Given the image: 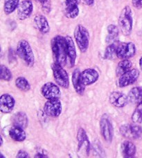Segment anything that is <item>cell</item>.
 <instances>
[{
	"instance_id": "obj_12",
	"label": "cell",
	"mask_w": 142,
	"mask_h": 158,
	"mask_svg": "<svg viewBox=\"0 0 142 158\" xmlns=\"http://www.w3.org/2000/svg\"><path fill=\"white\" fill-rule=\"evenodd\" d=\"M139 75L140 73L137 69H131L129 71L125 73L119 77L118 80L119 86L124 88L133 84L139 79Z\"/></svg>"
},
{
	"instance_id": "obj_22",
	"label": "cell",
	"mask_w": 142,
	"mask_h": 158,
	"mask_svg": "<svg viewBox=\"0 0 142 158\" xmlns=\"http://www.w3.org/2000/svg\"><path fill=\"white\" fill-rule=\"evenodd\" d=\"M128 102L133 105H138L142 101V88L136 86L130 90L128 94Z\"/></svg>"
},
{
	"instance_id": "obj_2",
	"label": "cell",
	"mask_w": 142,
	"mask_h": 158,
	"mask_svg": "<svg viewBox=\"0 0 142 158\" xmlns=\"http://www.w3.org/2000/svg\"><path fill=\"white\" fill-rule=\"evenodd\" d=\"M119 26L122 34L129 36L132 33L133 27L132 12L129 6H125L122 9L119 17Z\"/></svg>"
},
{
	"instance_id": "obj_6",
	"label": "cell",
	"mask_w": 142,
	"mask_h": 158,
	"mask_svg": "<svg viewBox=\"0 0 142 158\" xmlns=\"http://www.w3.org/2000/svg\"><path fill=\"white\" fill-rule=\"evenodd\" d=\"M78 150L79 157H88L90 152V142L87 135L83 128H80L77 132Z\"/></svg>"
},
{
	"instance_id": "obj_20",
	"label": "cell",
	"mask_w": 142,
	"mask_h": 158,
	"mask_svg": "<svg viewBox=\"0 0 142 158\" xmlns=\"http://www.w3.org/2000/svg\"><path fill=\"white\" fill-rule=\"evenodd\" d=\"M9 136L13 140L18 142H22L26 138V132L24 128L16 125H13L9 130Z\"/></svg>"
},
{
	"instance_id": "obj_38",
	"label": "cell",
	"mask_w": 142,
	"mask_h": 158,
	"mask_svg": "<svg viewBox=\"0 0 142 158\" xmlns=\"http://www.w3.org/2000/svg\"><path fill=\"white\" fill-rule=\"evenodd\" d=\"M2 144H3V138L1 137V146H2Z\"/></svg>"
},
{
	"instance_id": "obj_16",
	"label": "cell",
	"mask_w": 142,
	"mask_h": 158,
	"mask_svg": "<svg viewBox=\"0 0 142 158\" xmlns=\"http://www.w3.org/2000/svg\"><path fill=\"white\" fill-rule=\"evenodd\" d=\"M81 77L84 85L89 86L97 82L99 78V74L95 69H87L81 73Z\"/></svg>"
},
{
	"instance_id": "obj_5",
	"label": "cell",
	"mask_w": 142,
	"mask_h": 158,
	"mask_svg": "<svg viewBox=\"0 0 142 158\" xmlns=\"http://www.w3.org/2000/svg\"><path fill=\"white\" fill-rule=\"evenodd\" d=\"M52 70L54 80H55L56 84L63 89L69 88V75L66 70L63 69V66L55 62L52 65Z\"/></svg>"
},
{
	"instance_id": "obj_1",
	"label": "cell",
	"mask_w": 142,
	"mask_h": 158,
	"mask_svg": "<svg viewBox=\"0 0 142 158\" xmlns=\"http://www.w3.org/2000/svg\"><path fill=\"white\" fill-rule=\"evenodd\" d=\"M51 47L54 61L62 66H64L67 64V43L65 37L60 35L54 36L51 40Z\"/></svg>"
},
{
	"instance_id": "obj_35",
	"label": "cell",
	"mask_w": 142,
	"mask_h": 158,
	"mask_svg": "<svg viewBox=\"0 0 142 158\" xmlns=\"http://www.w3.org/2000/svg\"><path fill=\"white\" fill-rule=\"evenodd\" d=\"M87 6H92L94 4V0H82Z\"/></svg>"
},
{
	"instance_id": "obj_15",
	"label": "cell",
	"mask_w": 142,
	"mask_h": 158,
	"mask_svg": "<svg viewBox=\"0 0 142 158\" xmlns=\"http://www.w3.org/2000/svg\"><path fill=\"white\" fill-rule=\"evenodd\" d=\"M109 100H110L111 105L117 108L124 107L128 102V96L124 93L119 91H114L111 93L110 97H109Z\"/></svg>"
},
{
	"instance_id": "obj_28",
	"label": "cell",
	"mask_w": 142,
	"mask_h": 158,
	"mask_svg": "<svg viewBox=\"0 0 142 158\" xmlns=\"http://www.w3.org/2000/svg\"><path fill=\"white\" fill-rule=\"evenodd\" d=\"M65 14L67 18L74 19L79 15L78 5H65Z\"/></svg>"
},
{
	"instance_id": "obj_17",
	"label": "cell",
	"mask_w": 142,
	"mask_h": 158,
	"mask_svg": "<svg viewBox=\"0 0 142 158\" xmlns=\"http://www.w3.org/2000/svg\"><path fill=\"white\" fill-rule=\"evenodd\" d=\"M34 23L35 27L40 33L43 34H48L50 31V26L48 23L47 19L45 15L37 14L34 17Z\"/></svg>"
},
{
	"instance_id": "obj_21",
	"label": "cell",
	"mask_w": 142,
	"mask_h": 158,
	"mask_svg": "<svg viewBox=\"0 0 142 158\" xmlns=\"http://www.w3.org/2000/svg\"><path fill=\"white\" fill-rule=\"evenodd\" d=\"M121 149L124 157H133L136 154V148L135 144L129 140H125L121 143Z\"/></svg>"
},
{
	"instance_id": "obj_30",
	"label": "cell",
	"mask_w": 142,
	"mask_h": 158,
	"mask_svg": "<svg viewBox=\"0 0 142 158\" xmlns=\"http://www.w3.org/2000/svg\"><path fill=\"white\" fill-rule=\"evenodd\" d=\"M132 121L133 123L138 124L142 123V101L139 103L132 113Z\"/></svg>"
},
{
	"instance_id": "obj_34",
	"label": "cell",
	"mask_w": 142,
	"mask_h": 158,
	"mask_svg": "<svg viewBox=\"0 0 142 158\" xmlns=\"http://www.w3.org/2000/svg\"><path fill=\"white\" fill-rule=\"evenodd\" d=\"M35 157H42V158H45V157H49V156L47 155H46L44 153V152H39L35 154Z\"/></svg>"
},
{
	"instance_id": "obj_26",
	"label": "cell",
	"mask_w": 142,
	"mask_h": 158,
	"mask_svg": "<svg viewBox=\"0 0 142 158\" xmlns=\"http://www.w3.org/2000/svg\"><path fill=\"white\" fill-rule=\"evenodd\" d=\"M20 0H4V11L6 15H10L18 9Z\"/></svg>"
},
{
	"instance_id": "obj_19",
	"label": "cell",
	"mask_w": 142,
	"mask_h": 158,
	"mask_svg": "<svg viewBox=\"0 0 142 158\" xmlns=\"http://www.w3.org/2000/svg\"><path fill=\"white\" fill-rule=\"evenodd\" d=\"M81 74V73L80 71V70L78 69H75L72 73V80L73 88H74L76 92L78 94L82 95L83 94V93L85 92V86L83 82H82Z\"/></svg>"
},
{
	"instance_id": "obj_32",
	"label": "cell",
	"mask_w": 142,
	"mask_h": 158,
	"mask_svg": "<svg viewBox=\"0 0 142 158\" xmlns=\"http://www.w3.org/2000/svg\"><path fill=\"white\" fill-rule=\"evenodd\" d=\"M16 157L17 158H28L30 157L29 154L25 151H23V150H20L19 151L17 155H16Z\"/></svg>"
},
{
	"instance_id": "obj_27",
	"label": "cell",
	"mask_w": 142,
	"mask_h": 158,
	"mask_svg": "<svg viewBox=\"0 0 142 158\" xmlns=\"http://www.w3.org/2000/svg\"><path fill=\"white\" fill-rule=\"evenodd\" d=\"M104 57L108 60H112L117 57V40L109 44L106 48Z\"/></svg>"
},
{
	"instance_id": "obj_4",
	"label": "cell",
	"mask_w": 142,
	"mask_h": 158,
	"mask_svg": "<svg viewBox=\"0 0 142 158\" xmlns=\"http://www.w3.org/2000/svg\"><path fill=\"white\" fill-rule=\"evenodd\" d=\"M74 39L81 52H85L89 45L88 30L81 24H78L74 30Z\"/></svg>"
},
{
	"instance_id": "obj_36",
	"label": "cell",
	"mask_w": 142,
	"mask_h": 158,
	"mask_svg": "<svg viewBox=\"0 0 142 158\" xmlns=\"http://www.w3.org/2000/svg\"><path fill=\"white\" fill-rule=\"evenodd\" d=\"M40 3L42 5H45L46 4H49V0H38Z\"/></svg>"
},
{
	"instance_id": "obj_7",
	"label": "cell",
	"mask_w": 142,
	"mask_h": 158,
	"mask_svg": "<svg viewBox=\"0 0 142 158\" xmlns=\"http://www.w3.org/2000/svg\"><path fill=\"white\" fill-rule=\"evenodd\" d=\"M121 135L125 138L132 139H141L142 127L138 123H134L133 124H125L120 127Z\"/></svg>"
},
{
	"instance_id": "obj_13",
	"label": "cell",
	"mask_w": 142,
	"mask_h": 158,
	"mask_svg": "<svg viewBox=\"0 0 142 158\" xmlns=\"http://www.w3.org/2000/svg\"><path fill=\"white\" fill-rule=\"evenodd\" d=\"M34 10V5L31 0H24L18 7V18L20 20H24L31 15Z\"/></svg>"
},
{
	"instance_id": "obj_24",
	"label": "cell",
	"mask_w": 142,
	"mask_h": 158,
	"mask_svg": "<svg viewBox=\"0 0 142 158\" xmlns=\"http://www.w3.org/2000/svg\"><path fill=\"white\" fill-rule=\"evenodd\" d=\"M108 36L106 38V42L108 44H111L118 40L119 34V29L114 24H110L108 27Z\"/></svg>"
},
{
	"instance_id": "obj_25",
	"label": "cell",
	"mask_w": 142,
	"mask_h": 158,
	"mask_svg": "<svg viewBox=\"0 0 142 158\" xmlns=\"http://www.w3.org/2000/svg\"><path fill=\"white\" fill-rule=\"evenodd\" d=\"M132 67V64L130 60L128 59H122L121 61L119 62L118 65H117L116 69V74L117 76L122 75L124 74L125 73L131 70Z\"/></svg>"
},
{
	"instance_id": "obj_31",
	"label": "cell",
	"mask_w": 142,
	"mask_h": 158,
	"mask_svg": "<svg viewBox=\"0 0 142 158\" xmlns=\"http://www.w3.org/2000/svg\"><path fill=\"white\" fill-rule=\"evenodd\" d=\"M0 78L1 80L6 81H10L13 78L11 71L4 65H1L0 66Z\"/></svg>"
},
{
	"instance_id": "obj_9",
	"label": "cell",
	"mask_w": 142,
	"mask_h": 158,
	"mask_svg": "<svg viewBox=\"0 0 142 158\" xmlns=\"http://www.w3.org/2000/svg\"><path fill=\"white\" fill-rule=\"evenodd\" d=\"M100 129L102 137L108 143L112 141L114 129L112 121L107 114H104L100 121Z\"/></svg>"
},
{
	"instance_id": "obj_29",
	"label": "cell",
	"mask_w": 142,
	"mask_h": 158,
	"mask_svg": "<svg viewBox=\"0 0 142 158\" xmlns=\"http://www.w3.org/2000/svg\"><path fill=\"white\" fill-rule=\"evenodd\" d=\"M15 86L22 91H28L31 89L29 81L24 77H19L16 79Z\"/></svg>"
},
{
	"instance_id": "obj_10",
	"label": "cell",
	"mask_w": 142,
	"mask_h": 158,
	"mask_svg": "<svg viewBox=\"0 0 142 158\" xmlns=\"http://www.w3.org/2000/svg\"><path fill=\"white\" fill-rule=\"evenodd\" d=\"M62 103L59 98L48 100L44 105V111L46 115L53 118L58 117L62 113Z\"/></svg>"
},
{
	"instance_id": "obj_11",
	"label": "cell",
	"mask_w": 142,
	"mask_h": 158,
	"mask_svg": "<svg viewBox=\"0 0 142 158\" xmlns=\"http://www.w3.org/2000/svg\"><path fill=\"white\" fill-rule=\"evenodd\" d=\"M41 94L46 100L60 98L61 95L59 86L53 82H47L41 88Z\"/></svg>"
},
{
	"instance_id": "obj_8",
	"label": "cell",
	"mask_w": 142,
	"mask_h": 158,
	"mask_svg": "<svg viewBox=\"0 0 142 158\" xmlns=\"http://www.w3.org/2000/svg\"><path fill=\"white\" fill-rule=\"evenodd\" d=\"M136 54V46L132 42L122 43L117 40V58L129 59Z\"/></svg>"
},
{
	"instance_id": "obj_37",
	"label": "cell",
	"mask_w": 142,
	"mask_h": 158,
	"mask_svg": "<svg viewBox=\"0 0 142 158\" xmlns=\"http://www.w3.org/2000/svg\"><path fill=\"white\" fill-rule=\"evenodd\" d=\"M139 66H140V69L142 70V56L139 59Z\"/></svg>"
},
{
	"instance_id": "obj_18",
	"label": "cell",
	"mask_w": 142,
	"mask_h": 158,
	"mask_svg": "<svg viewBox=\"0 0 142 158\" xmlns=\"http://www.w3.org/2000/svg\"><path fill=\"white\" fill-rule=\"evenodd\" d=\"M67 43V60L70 61L71 66H73L75 65L76 56V50L74 42L72 39V38L69 36H65Z\"/></svg>"
},
{
	"instance_id": "obj_3",
	"label": "cell",
	"mask_w": 142,
	"mask_h": 158,
	"mask_svg": "<svg viewBox=\"0 0 142 158\" xmlns=\"http://www.w3.org/2000/svg\"><path fill=\"white\" fill-rule=\"evenodd\" d=\"M18 55L22 59L27 66L32 67L35 64V56L31 45L26 40H21L18 42L17 45Z\"/></svg>"
},
{
	"instance_id": "obj_14",
	"label": "cell",
	"mask_w": 142,
	"mask_h": 158,
	"mask_svg": "<svg viewBox=\"0 0 142 158\" xmlns=\"http://www.w3.org/2000/svg\"><path fill=\"white\" fill-rule=\"evenodd\" d=\"M15 105V100L10 94H5L0 97V110L4 114L10 113L13 110Z\"/></svg>"
},
{
	"instance_id": "obj_33",
	"label": "cell",
	"mask_w": 142,
	"mask_h": 158,
	"mask_svg": "<svg viewBox=\"0 0 142 158\" xmlns=\"http://www.w3.org/2000/svg\"><path fill=\"white\" fill-rule=\"evenodd\" d=\"M132 4L136 9H142V0H132Z\"/></svg>"
},
{
	"instance_id": "obj_23",
	"label": "cell",
	"mask_w": 142,
	"mask_h": 158,
	"mask_svg": "<svg viewBox=\"0 0 142 158\" xmlns=\"http://www.w3.org/2000/svg\"><path fill=\"white\" fill-rule=\"evenodd\" d=\"M12 121L13 125L21 127L24 129L27 127L29 123L28 117L26 114L22 111H20V112L14 114L12 118Z\"/></svg>"
}]
</instances>
